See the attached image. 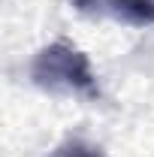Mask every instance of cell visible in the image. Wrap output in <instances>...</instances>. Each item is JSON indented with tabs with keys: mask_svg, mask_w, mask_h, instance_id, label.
I'll list each match as a JSON object with an SVG mask.
<instances>
[{
	"mask_svg": "<svg viewBox=\"0 0 154 157\" xmlns=\"http://www.w3.org/2000/svg\"><path fill=\"white\" fill-rule=\"evenodd\" d=\"M52 157H100V151L91 148V145H85V142H67V145H60Z\"/></svg>",
	"mask_w": 154,
	"mask_h": 157,
	"instance_id": "3957f363",
	"label": "cell"
},
{
	"mask_svg": "<svg viewBox=\"0 0 154 157\" xmlns=\"http://www.w3.org/2000/svg\"><path fill=\"white\" fill-rule=\"evenodd\" d=\"M73 6L88 18H106L127 27L154 24V0H73Z\"/></svg>",
	"mask_w": 154,
	"mask_h": 157,
	"instance_id": "7a4b0ae2",
	"label": "cell"
},
{
	"mask_svg": "<svg viewBox=\"0 0 154 157\" xmlns=\"http://www.w3.org/2000/svg\"><path fill=\"white\" fill-rule=\"evenodd\" d=\"M30 78L37 88L58 94V97H100L97 76L91 70L88 55L64 39L39 48V55L30 63Z\"/></svg>",
	"mask_w": 154,
	"mask_h": 157,
	"instance_id": "6da1fadb",
	"label": "cell"
}]
</instances>
